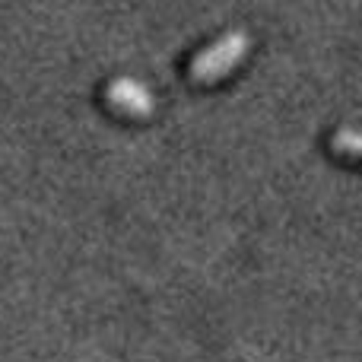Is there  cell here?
Masks as SVG:
<instances>
[{"label": "cell", "mask_w": 362, "mask_h": 362, "mask_svg": "<svg viewBox=\"0 0 362 362\" xmlns=\"http://www.w3.org/2000/svg\"><path fill=\"white\" fill-rule=\"evenodd\" d=\"M251 48V35L245 29H229L210 42L206 48H200L197 54L191 57V67H187V76L194 83H216L223 76H229L232 70L242 64V57L248 54Z\"/></svg>", "instance_id": "6da1fadb"}, {"label": "cell", "mask_w": 362, "mask_h": 362, "mask_svg": "<svg viewBox=\"0 0 362 362\" xmlns=\"http://www.w3.org/2000/svg\"><path fill=\"white\" fill-rule=\"evenodd\" d=\"M105 99L108 105H115L118 112L131 115V118H150L156 112V99L153 93L134 76H115L105 86Z\"/></svg>", "instance_id": "7a4b0ae2"}, {"label": "cell", "mask_w": 362, "mask_h": 362, "mask_svg": "<svg viewBox=\"0 0 362 362\" xmlns=\"http://www.w3.org/2000/svg\"><path fill=\"white\" fill-rule=\"evenodd\" d=\"M331 150L344 159H362V127H340V131H334Z\"/></svg>", "instance_id": "3957f363"}]
</instances>
